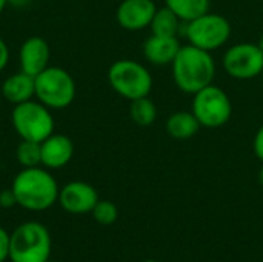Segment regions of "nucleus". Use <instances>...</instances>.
Returning a JSON list of instances; mask_svg holds the SVG:
<instances>
[{"instance_id":"13","label":"nucleus","mask_w":263,"mask_h":262,"mask_svg":"<svg viewBox=\"0 0 263 262\" xmlns=\"http://www.w3.org/2000/svg\"><path fill=\"white\" fill-rule=\"evenodd\" d=\"M42 148V165L48 170H57L69 164L74 156V144L65 134H51L43 142Z\"/></svg>"},{"instance_id":"29","label":"nucleus","mask_w":263,"mask_h":262,"mask_svg":"<svg viewBox=\"0 0 263 262\" xmlns=\"http://www.w3.org/2000/svg\"><path fill=\"white\" fill-rule=\"evenodd\" d=\"M257 45H259V48L263 51V34L260 36V39H259V42H257Z\"/></svg>"},{"instance_id":"17","label":"nucleus","mask_w":263,"mask_h":262,"mask_svg":"<svg viewBox=\"0 0 263 262\" xmlns=\"http://www.w3.org/2000/svg\"><path fill=\"white\" fill-rule=\"evenodd\" d=\"M180 25H182V20L168 6H163V8H157L149 23V29H151V34H156V36L177 37L182 28Z\"/></svg>"},{"instance_id":"3","label":"nucleus","mask_w":263,"mask_h":262,"mask_svg":"<svg viewBox=\"0 0 263 262\" xmlns=\"http://www.w3.org/2000/svg\"><path fill=\"white\" fill-rule=\"evenodd\" d=\"M51 255V236L40 222L18 225L9 239V259L12 262H46Z\"/></svg>"},{"instance_id":"1","label":"nucleus","mask_w":263,"mask_h":262,"mask_svg":"<svg viewBox=\"0 0 263 262\" xmlns=\"http://www.w3.org/2000/svg\"><path fill=\"white\" fill-rule=\"evenodd\" d=\"M173 80L185 94H196L211 85L216 76V62L210 51L191 43L180 46L171 63Z\"/></svg>"},{"instance_id":"24","label":"nucleus","mask_w":263,"mask_h":262,"mask_svg":"<svg viewBox=\"0 0 263 262\" xmlns=\"http://www.w3.org/2000/svg\"><path fill=\"white\" fill-rule=\"evenodd\" d=\"M0 205H2L3 208H9V207L17 205L15 196H14V193H12L11 188H9V190H3V191L0 193Z\"/></svg>"},{"instance_id":"10","label":"nucleus","mask_w":263,"mask_h":262,"mask_svg":"<svg viewBox=\"0 0 263 262\" xmlns=\"http://www.w3.org/2000/svg\"><path fill=\"white\" fill-rule=\"evenodd\" d=\"M59 201L65 212L71 215H85L91 213L99 202V193L91 184L72 181L60 190Z\"/></svg>"},{"instance_id":"9","label":"nucleus","mask_w":263,"mask_h":262,"mask_svg":"<svg viewBox=\"0 0 263 262\" xmlns=\"http://www.w3.org/2000/svg\"><path fill=\"white\" fill-rule=\"evenodd\" d=\"M222 65L227 74L236 80L254 79L262 73L263 51L257 43H236L225 51Z\"/></svg>"},{"instance_id":"18","label":"nucleus","mask_w":263,"mask_h":262,"mask_svg":"<svg viewBox=\"0 0 263 262\" xmlns=\"http://www.w3.org/2000/svg\"><path fill=\"white\" fill-rule=\"evenodd\" d=\"M165 6L186 23L210 12L211 0H165Z\"/></svg>"},{"instance_id":"31","label":"nucleus","mask_w":263,"mask_h":262,"mask_svg":"<svg viewBox=\"0 0 263 262\" xmlns=\"http://www.w3.org/2000/svg\"><path fill=\"white\" fill-rule=\"evenodd\" d=\"M260 77H262V82H263V68H262V73H260Z\"/></svg>"},{"instance_id":"20","label":"nucleus","mask_w":263,"mask_h":262,"mask_svg":"<svg viewBox=\"0 0 263 262\" xmlns=\"http://www.w3.org/2000/svg\"><path fill=\"white\" fill-rule=\"evenodd\" d=\"M15 158H17V162L23 168H31V167L42 165V148H40V142L22 139V142L17 145Z\"/></svg>"},{"instance_id":"4","label":"nucleus","mask_w":263,"mask_h":262,"mask_svg":"<svg viewBox=\"0 0 263 262\" xmlns=\"http://www.w3.org/2000/svg\"><path fill=\"white\" fill-rule=\"evenodd\" d=\"M108 82L119 96L128 100L146 97L153 90L149 69L133 59L116 60L108 69Z\"/></svg>"},{"instance_id":"11","label":"nucleus","mask_w":263,"mask_h":262,"mask_svg":"<svg viewBox=\"0 0 263 262\" xmlns=\"http://www.w3.org/2000/svg\"><path fill=\"white\" fill-rule=\"evenodd\" d=\"M157 11L153 0H122L117 6L116 19L126 31H140L149 28V23Z\"/></svg>"},{"instance_id":"2","label":"nucleus","mask_w":263,"mask_h":262,"mask_svg":"<svg viewBox=\"0 0 263 262\" xmlns=\"http://www.w3.org/2000/svg\"><path fill=\"white\" fill-rule=\"evenodd\" d=\"M11 190L17 205L29 212H43L59 199V185L52 174L39 167L23 168L12 181Z\"/></svg>"},{"instance_id":"23","label":"nucleus","mask_w":263,"mask_h":262,"mask_svg":"<svg viewBox=\"0 0 263 262\" xmlns=\"http://www.w3.org/2000/svg\"><path fill=\"white\" fill-rule=\"evenodd\" d=\"M253 150H254V154L257 156V159L263 162V124L260 125V128L257 130L256 136H254Z\"/></svg>"},{"instance_id":"15","label":"nucleus","mask_w":263,"mask_h":262,"mask_svg":"<svg viewBox=\"0 0 263 262\" xmlns=\"http://www.w3.org/2000/svg\"><path fill=\"white\" fill-rule=\"evenodd\" d=\"M2 94L6 102L18 105L31 100L35 96V79L22 69L5 79L2 85Z\"/></svg>"},{"instance_id":"25","label":"nucleus","mask_w":263,"mask_h":262,"mask_svg":"<svg viewBox=\"0 0 263 262\" xmlns=\"http://www.w3.org/2000/svg\"><path fill=\"white\" fill-rule=\"evenodd\" d=\"M8 60H9V49H8V45L5 43V40L0 37V71H3L6 68Z\"/></svg>"},{"instance_id":"32","label":"nucleus","mask_w":263,"mask_h":262,"mask_svg":"<svg viewBox=\"0 0 263 262\" xmlns=\"http://www.w3.org/2000/svg\"><path fill=\"white\" fill-rule=\"evenodd\" d=\"M46 262H54V261H46Z\"/></svg>"},{"instance_id":"14","label":"nucleus","mask_w":263,"mask_h":262,"mask_svg":"<svg viewBox=\"0 0 263 262\" xmlns=\"http://www.w3.org/2000/svg\"><path fill=\"white\" fill-rule=\"evenodd\" d=\"M180 46L182 45L177 37L151 34L143 43V56L148 63L154 66H165L173 63Z\"/></svg>"},{"instance_id":"28","label":"nucleus","mask_w":263,"mask_h":262,"mask_svg":"<svg viewBox=\"0 0 263 262\" xmlns=\"http://www.w3.org/2000/svg\"><path fill=\"white\" fill-rule=\"evenodd\" d=\"M6 5H8V0H0V14L3 12V9L6 8Z\"/></svg>"},{"instance_id":"7","label":"nucleus","mask_w":263,"mask_h":262,"mask_svg":"<svg viewBox=\"0 0 263 262\" xmlns=\"http://www.w3.org/2000/svg\"><path fill=\"white\" fill-rule=\"evenodd\" d=\"M200 127L216 130L225 127L233 114L230 96L217 85L211 83L193 94V108Z\"/></svg>"},{"instance_id":"27","label":"nucleus","mask_w":263,"mask_h":262,"mask_svg":"<svg viewBox=\"0 0 263 262\" xmlns=\"http://www.w3.org/2000/svg\"><path fill=\"white\" fill-rule=\"evenodd\" d=\"M259 184H260V187L263 188V165L262 168L259 170Z\"/></svg>"},{"instance_id":"8","label":"nucleus","mask_w":263,"mask_h":262,"mask_svg":"<svg viewBox=\"0 0 263 262\" xmlns=\"http://www.w3.org/2000/svg\"><path fill=\"white\" fill-rule=\"evenodd\" d=\"M185 36L191 45L213 53L230 40L231 23L222 14L210 11L191 22H186Z\"/></svg>"},{"instance_id":"22","label":"nucleus","mask_w":263,"mask_h":262,"mask_svg":"<svg viewBox=\"0 0 263 262\" xmlns=\"http://www.w3.org/2000/svg\"><path fill=\"white\" fill-rule=\"evenodd\" d=\"M9 239L11 236L8 232L0 227V262H5L9 258Z\"/></svg>"},{"instance_id":"19","label":"nucleus","mask_w":263,"mask_h":262,"mask_svg":"<svg viewBox=\"0 0 263 262\" xmlns=\"http://www.w3.org/2000/svg\"><path fill=\"white\" fill-rule=\"evenodd\" d=\"M129 116L133 122L139 127H151L157 119V107L156 103L146 96L136 100H131L129 105Z\"/></svg>"},{"instance_id":"16","label":"nucleus","mask_w":263,"mask_h":262,"mask_svg":"<svg viewBox=\"0 0 263 262\" xmlns=\"http://www.w3.org/2000/svg\"><path fill=\"white\" fill-rule=\"evenodd\" d=\"M166 133L176 141H188L202 128L193 111H176L166 120Z\"/></svg>"},{"instance_id":"12","label":"nucleus","mask_w":263,"mask_h":262,"mask_svg":"<svg viewBox=\"0 0 263 262\" xmlns=\"http://www.w3.org/2000/svg\"><path fill=\"white\" fill-rule=\"evenodd\" d=\"M49 45L43 37H29L26 39L18 51V62L20 69L32 77L39 76L43 69H46L49 65Z\"/></svg>"},{"instance_id":"5","label":"nucleus","mask_w":263,"mask_h":262,"mask_svg":"<svg viewBox=\"0 0 263 262\" xmlns=\"http://www.w3.org/2000/svg\"><path fill=\"white\" fill-rule=\"evenodd\" d=\"M35 79V97L49 110H63L74 102L76 82L59 66H48Z\"/></svg>"},{"instance_id":"6","label":"nucleus","mask_w":263,"mask_h":262,"mask_svg":"<svg viewBox=\"0 0 263 262\" xmlns=\"http://www.w3.org/2000/svg\"><path fill=\"white\" fill-rule=\"evenodd\" d=\"M11 122L15 133L25 141L43 142L54 133V117L49 108L39 100H28L14 105Z\"/></svg>"},{"instance_id":"26","label":"nucleus","mask_w":263,"mask_h":262,"mask_svg":"<svg viewBox=\"0 0 263 262\" xmlns=\"http://www.w3.org/2000/svg\"><path fill=\"white\" fill-rule=\"evenodd\" d=\"M31 0H8L9 5L15 6V8H22V6H26Z\"/></svg>"},{"instance_id":"21","label":"nucleus","mask_w":263,"mask_h":262,"mask_svg":"<svg viewBox=\"0 0 263 262\" xmlns=\"http://www.w3.org/2000/svg\"><path fill=\"white\" fill-rule=\"evenodd\" d=\"M91 213H92L94 219L102 225H111L119 218V210H117L116 204L111 201H99Z\"/></svg>"},{"instance_id":"30","label":"nucleus","mask_w":263,"mask_h":262,"mask_svg":"<svg viewBox=\"0 0 263 262\" xmlns=\"http://www.w3.org/2000/svg\"><path fill=\"white\" fill-rule=\"evenodd\" d=\"M143 262H159V261H154V259H148V261H143Z\"/></svg>"}]
</instances>
